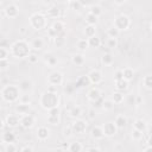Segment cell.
Listing matches in <instances>:
<instances>
[{
	"label": "cell",
	"instance_id": "1",
	"mask_svg": "<svg viewBox=\"0 0 152 152\" xmlns=\"http://www.w3.org/2000/svg\"><path fill=\"white\" fill-rule=\"evenodd\" d=\"M31 44H28L25 39H18L10 46L11 55L18 59L27 58L28 55L31 53Z\"/></svg>",
	"mask_w": 152,
	"mask_h": 152
},
{
	"label": "cell",
	"instance_id": "2",
	"mask_svg": "<svg viewBox=\"0 0 152 152\" xmlns=\"http://www.w3.org/2000/svg\"><path fill=\"white\" fill-rule=\"evenodd\" d=\"M1 99L5 101V102H8V103H14V102H18L19 101V97L20 95L23 94L19 86H15V84H7L5 87H2L1 89Z\"/></svg>",
	"mask_w": 152,
	"mask_h": 152
},
{
	"label": "cell",
	"instance_id": "3",
	"mask_svg": "<svg viewBox=\"0 0 152 152\" xmlns=\"http://www.w3.org/2000/svg\"><path fill=\"white\" fill-rule=\"evenodd\" d=\"M39 103H40L43 109L50 110V109H52L55 107H58V104H59V96H58L57 91L46 90V91H44L40 95Z\"/></svg>",
	"mask_w": 152,
	"mask_h": 152
},
{
	"label": "cell",
	"instance_id": "4",
	"mask_svg": "<svg viewBox=\"0 0 152 152\" xmlns=\"http://www.w3.org/2000/svg\"><path fill=\"white\" fill-rule=\"evenodd\" d=\"M28 23L32 28L40 31V30H44L48 27V17H46V14H44L42 12H34L30 15Z\"/></svg>",
	"mask_w": 152,
	"mask_h": 152
},
{
	"label": "cell",
	"instance_id": "5",
	"mask_svg": "<svg viewBox=\"0 0 152 152\" xmlns=\"http://www.w3.org/2000/svg\"><path fill=\"white\" fill-rule=\"evenodd\" d=\"M113 26L116 27L120 32L121 31H126L131 26V19L128 15L126 14H119L114 18V21H113Z\"/></svg>",
	"mask_w": 152,
	"mask_h": 152
},
{
	"label": "cell",
	"instance_id": "6",
	"mask_svg": "<svg viewBox=\"0 0 152 152\" xmlns=\"http://www.w3.org/2000/svg\"><path fill=\"white\" fill-rule=\"evenodd\" d=\"M36 124V118L34 115L27 113V114H24L20 116V126L25 129H28V128H32L33 125Z\"/></svg>",
	"mask_w": 152,
	"mask_h": 152
},
{
	"label": "cell",
	"instance_id": "7",
	"mask_svg": "<svg viewBox=\"0 0 152 152\" xmlns=\"http://www.w3.org/2000/svg\"><path fill=\"white\" fill-rule=\"evenodd\" d=\"M102 129H103L104 137L110 138V137H114L118 133V129L119 128L116 127V125L113 121H108V122H106V124L102 125Z\"/></svg>",
	"mask_w": 152,
	"mask_h": 152
},
{
	"label": "cell",
	"instance_id": "8",
	"mask_svg": "<svg viewBox=\"0 0 152 152\" xmlns=\"http://www.w3.org/2000/svg\"><path fill=\"white\" fill-rule=\"evenodd\" d=\"M2 13H4L7 18H10V19H14V18H17L18 14H19V8H18V6H17L15 4H8V5L2 10Z\"/></svg>",
	"mask_w": 152,
	"mask_h": 152
},
{
	"label": "cell",
	"instance_id": "9",
	"mask_svg": "<svg viewBox=\"0 0 152 152\" xmlns=\"http://www.w3.org/2000/svg\"><path fill=\"white\" fill-rule=\"evenodd\" d=\"M48 83L52 86H61L63 83V74L61 71H52L48 76Z\"/></svg>",
	"mask_w": 152,
	"mask_h": 152
},
{
	"label": "cell",
	"instance_id": "10",
	"mask_svg": "<svg viewBox=\"0 0 152 152\" xmlns=\"http://www.w3.org/2000/svg\"><path fill=\"white\" fill-rule=\"evenodd\" d=\"M72 129H74V133L76 134H84L86 133V129H87V122L82 119H76L72 124Z\"/></svg>",
	"mask_w": 152,
	"mask_h": 152
},
{
	"label": "cell",
	"instance_id": "11",
	"mask_svg": "<svg viewBox=\"0 0 152 152\" xmlns=\"http://www.w3.org/2000/svg\"><path fill=\"white\" fill-rule=\"evenodd\" d=\"M87 75H88V77H89L91 84H95V86L100 84V83L102 82V80H103L102 74H101V71H100L99 69H91Z\"/></svg>",
	"mask_w": 152,
	"mask_h": 152
},
{
	"label": "cell",
	"instance_id": "12",
	"mask_svg": "<svg viewBox=\"0 0 152 152\" xmlns=\"http://www.w3.org/2000/svg\"><path fill=\"white\" fill-rule=\"evenodd\" d=\"M6 126L8 128H15L18 125H20V115H18L17 113L15 114H8L6 118Z\"/></svg>",
	"mask_w": 152,
	"mask_h": 152
},
{
	"label": "cell",
	"instance_id": "13",
	"mask_svg": "<svg viewBox=\"0 0 152 152\" xmlns=\"http://www.w3.org/2000/svg\"><path fill=\"white\" fill-rule=\"evenodd\" d=\"M101 97H102V93H101V90H100L99 88H96V87L89 89L88 93H87V99H88L91 103L95 102V101H97V100H100Z\"/></svg>",
	"mask_w": 152,
	"mask_h": 152
},
{
	"label": "cell",
	"instance_id": "14",
	"mask_svg": "<svg viewBox=\"0 0 152 152\" xmlns=\"http://www.w3.org/2000/svg\"><path fill=\"white\" fill-rule=\"evenodd\" d=\"M18 86H19L21 93H28V91H31L32 88H33V83H32V81L28 80V78H23V80L19 82Z\"/></svg>",
	"mask_w": 152,
	"mask_h": 152
},
{
	"label": "cell",
	"instance_id": "15",
	"mask_svg": "<svg viewBox=\"0 0 152 152\" xmlns=\"http://www.w3.org/2000/svg\"><path fill=\"white\" fill-rule=\"evenodd\" d=\"M45 14H46V17L50 18V19H58L59 15H61V11H59V8H58L57 6L51 5V6L48 7Z\"/></svg>",
	"mask_w": 152,
	"mask_h": 152
},
{
	"label": "cell",
	"instance_id": "16",
	"mask_svg": "<svg viewBox=\"0 0 152 152\" xmlns=\"http://www.w3.org/2000/svg\"><path fill=\"white\" fill-rule=\"evenodd\" d=\"M51 27L58 33V36H62V34L65 33V24H64V21H62V20L56 19V20L52 23Z\"/></svg>",
	"mask_w": 152,
	"mask_h": 152
},
{
	"label": "cell",
	"instance_id": "17",
	"mask_svg": "<svg viewBox=\"0 0 152 152\" xmlns=\"http://www.w3.org/2000/svg\"><path fill=\"white\" fill-rule=\"evenodd\" d=\"M90 135L93 139L95 140H101L104 138V133H103V129H102V126H95L91 128L90 131Z\"/></svg>",
	"mask_w": 152,
	"mask_h": 152
},
{
	"label": "cell",
	"instance_id": "18",
	"mask_svg": "<svg viewBox=\"0 0 152 152\" xmlns=\"http://www.w3.org/2000/svg\"><path fill=\"white\" fill-rule=\"evenodd\" d=\"M90 84H91V82H90L88 75H83V76H81L76 80L74 86H75V88H84V87H88Z\"/></svg>",
	"mask_w": 152,
	"mask_h": 152
},
{
	"label": "cell",
	"instance_id": "19",
	"mask_svg": "<svg viewBox=\"0 0 152 152\" xmlns=\"http://www.w3.org/2000/svg\"><path fill=\"white\" fill-rule=\"evenodd\" d=\"M36 135H37L38 140L45 141V140L49 138V129H48V127H45V126L38 127V128H37V132H36Z\"/></svg>",
	"mask_w": 152,
	"mask_h": 152
},
{
	"label": "cell",
	"instance_id": "20",
	"mask_svg": "<svg viewBox=\"0 0 152 152\" xmlns=\"http://www.w3.org/2000/svg\"><path fill=\"white\" fill-rule=\"evenodd\" d=\"M30 107H31V104L18 102V104L15 106V113L18 115H20V116L24 115V114H27V113H30Z\"/></svg>",
	"mask_w": 152,
	"mask_h": 152
},
{
	"label": "cell",
	"instance_id": "21",
	"mask_svg": "<svg viewBox=\"0 0 152 152\" xmlns=\"http://www.w3.org/2000/svg\"><path fill=\"white\" fill-rule=\"evenodd\" d=\"M31 48L34 50V51H39L44 48V40L42 37H37V38H33L32 42H31Z\"/></svg>",
	"mask_w": 152,
	"mask_h": 152
},
{
	"label": "cell",
	"instance_id": "22",
	"mask_svg": "<svg viewBox=\"0 0 152 152\" xmlns=\"http://www.w3.org/2000/svg\"><path fill=\"white\" fill-rule=\"evenodd\" d=\"M114 124L116 125V127H118L119 129L124 128V127L127 125V118H126V115H124V114L116 115V118H115V120H114Z\"/></svg>",
	"mask_w": 152,
	"mask_h": 152
},
{
	"label": "cell",
	"instance_id": "23",
	"mask_svg": "<svg viewBox=\"0 0 152 152\" xmlns=\"http://www.w3.org/2000/svg\"><path fill=\"white\" fill-rule=\"evenodd\" d=\"M71 62L76 66H82L84 64V62H86V58H84V56L82 53H75L71 57Z\"/></svg>",
	"mask_w": 152,
	"mask_h": 152
},
{
	"label": "cell",
	"instance_id": "24",
	"mask_svg": "<svg viewBox=\"0 0 152 152\" xmlns=\"http://www.w3.org/2000/svg\"><path fill=\"white\" fill-rule=\"evenodd\" d=\"M84 150H86V147L80 141L70 142L69 147H68V151H70V152H81V151H84Z\"/></svg>",
	"mask_w": 152,
	"mask_h": 152
},
{
	"label": "cell",
	"instance_id": "25",
	"mask_svg": "<svg viewBox=\"0 0 152 152\" xmlns=\"http://www.w3.org/2000/svg\"><path fill=\"white\" fill-rule=\"evenodd\" d=\"M76 46H77V49H78L81 52H84L88 48H90V46H89L88 38H81V39H78L77 43H76Z\"/></svg>",
	"mask_w": 152,
	"mask_h": 152
},
{
	"label": "cell",
	"instance_id": "26",
	"mask_svg": "<svg viewBox=\"0 0 152 152\" xmlns=\"http://www.w3.org/2000/svg\"><path fill=\"white\" fill-rule=\"evenodd\" d=\"M1 141L4 144H7V142H14L15 141V134L13 132H5L2 133L1 135Z\"/></svg>",
	"mask_w": 152,
	"mask_h": 152
},
{
	"label": "cell",
	"instance_id": "27",
	"mask_svg": "<svg viewBox=\"0 0 152 152\" xmlns=\"http://www.w3.org/2000/svg\"><path fill=\"white\" fill-rule=\"evenodd\" d=\"M122 75H124V78L128 82H131L134 77V70L131 68V66H126L122 69Z\"/></svg>",
	"mask_w": 152,
	"mask_h": 152
},
{
	"label": "cell",
	"instance_id": "28",
	"mask_svg": "<svg viewBox=\"0 0 152 152\" xmlns=\"http://www.w3.org/2000/svg\"><path fill=\"white\" fill-rule=\"evenodd\" d=\"M128 81H126L125 78H122V80H120V81H116L115 82V89L116 90H119V91H126L127 89H128Z\"/></svg>",
	"mask_w": 152,
	"mask_h": 152
},
{
	"label": "cell",
	"instance_id": "29",
	"mask_svg": "<svg viewBox=\"0 0 152 152\" xmlns=\"http://www.w3.org/2000/svg\"><path fill=\"white\" fill-rule=\"evenodd\" d=\"M133 128H137L139 131H142V132H146L147 129V124L142 120V119H137L133 124Z\"/></svg>",
	"mask_w": 152,
	"mask_h": 152
},
{
	"label": "cell",
	"instance_id": "30",
	"mask_svg": "<svg viewBox=\"0 0 152 152\" xmlns=\"http://www.w3.org/2000/svg\"><path fill=\"white\" fill-rule=\"evenodd\" d=\"M83 33L86 36V38H90V37H94L95 33H96V28H95V25H87L83 30Z\"/></svg>",
	"mask_w": 152,
	"mask_h": 152
},
{
	"label": "cell",
	"instance_id": "31",
	"mask_svg": "<svg viewBox=\"0 0 152 152\" xmlns=\"http://www.w3.org/2000/svg\"><path fill=\"white\" fill-rule=\"evenodd\" d=\"M112 100H113V102H114L115 104L122 103V102H124V93H122V91H119V90L114 91L113 95H112Z\"/></svg>",
	"mask_w": 152,
	"mask_h": 152
},
{
	"label": "cell",
	"instance_id": "32",
	"mask_svg": "<svg viewBox=\"0 0 152 152\" xmlns=\"http://www.w3.org/2000/svg\"><path fill=\"white\" fill-rule=\"evenodd\" d=\"M97 21H99V17H96L95 14H93L90 12L87 13V15H86V23H87V25H96Z\"/></svg>",
	"mask_w": 152,
	"mask_h": 152
},
{
	"label": "cell",
	"instance_id": "33",
	"mask_svg": "<svg viewBox=\"0 0 152 152\" xmlns=\"http://www.w3.org/2000/svg\"><path fill=\"white\" fill-rule=\"evenodd\" d=\"M88 42H89V46H90V48H94V49L100 48V46H101V44H102L101 39H100L99 37H96V36L88 38Z\"/></svg>",
	"mask_w": 152,
	"mask_h": 152
},
{
	"label": "cell",
	"instance_id": "34",
	"mask_svg": "<svg viewBox=\"0 0 152 152\" xmlns=\"http://www.w3.org/2000/svg\"><path fill=\"white\" fill-rule=\"evenodd\" d=\"M69 115H70L71 118H74V119H80V116L82 115V108H81L80 106L72 107V108L70 109V112H69Z\"/></svg>",
	"mask_w": 152,
	"mask_h": 152
},
{
	"label": "cell",
	"instance_id": "35",
	"mask_svg": "<svg viewBox=\"0 0 152 152\" xmlns=\"http://www.w3.org/2000/svg\"><path fill=\"white\" fill-rule=\"evenodd\" d=\"M101 62H102V64H104L106 66H110V65L113 64V62H114V58H113V56L108 52V53H104V55L101 57Z\"/></svg>",
	"mask_w": 152,
	"mask_h": 152
},
{
	"label": "cell",
	"instance_id": "36",
	"mask_svg": "<svg viewBox=\"0 0 152 152\" xmlns=\"http://www.w3.org/2000/svg\"><path fill=\"white\" fill-rule=\"evenodd\" d=\"M144 133L145 132H142V131H139L137 128H133L132 129V133H131V137H132V139L134 141H140L144 138Z\"/></svg>",
	"mask_w": 152,
	"mask_h": 152
},
{
	"label": "cell",
	"instance_id": "37",
	"mask_svg": "<svg viewBox=\"0 0 152 152\" xmlns=\"http://www.w3.org/2000/svg\"><path fill=\"white\" fill-rule=\"evenodd\" d=\"M114 106L115 103L113 102L112 99H107V100H103V104H102V109L106 110V112H110L114 109Z\"/></svg>",
	"mask_w": 152,
	"mask_h": 152
},
{
	"label": "cell",
	"instance_id": "38",
	"mask_svg": "<svg viewBox=\"0 0 152 152\" xmlns=\"http://www.w3.org/2000/svg\"><path fill=\"white\" fill-rule=\"evenodd\" d=\"M45 62H46V64H48L50 68L56 66L57 63H58L57 58H56L53 55H45Z\"/></svg>",
	"mask_w": 152,
	"mask_h": 152
},
{
	"label": "cell",
	"instance_id": "39",
	"mask_svg": "<svg viewBox=\"0 0 152 152\" xmlns=\"http://www.w3.org/2000/svg\"><path fill=\"white\" fill-rule=\"evenodd\" d=\"M89 12L100 18V15L102 14V8H101V6H99V5H91V6L89 7Z\"/></svg>",
	"mask_w": 152,
	"mask_h": 152
},
{
	"label": "cell",
	"instance_id": "40",
	"mask_svg": "<svg viewBox=\"0 0 152 152\" xmlns=\"http://www.w3.org/2000/svg\"><path fill=\"white\" fill-rule=\"evenodd\" d=\"M107 36L109 37V38H118V36L120 34V31L116 28V27H114V26H112V27H109L108 30H107Z\"/></svg>",
	"mask_w": 152,
	"mask_h": 152
},
{
	"label": "cell",
	"instance_id": "41",
	"mask_svg": "<svg viewBox=\"0 0 152 152\" xmlns=\"http://www.w3.org/2000/svg\"><path fill=\"white\" fill-rule=\"evenodd\" d=\"M10 48H6V46H0V59H6L10 57Z\"/></svg>",
	"mask_w": 152,
	"mask_h": 152
},
{
	"label": "cell",
	"instance_id": "42",
	"mask_svg": "<svg viewBox=\"0 0 152 152\" xmlns=\"http://www.w3.org/2000/svg\"><path fill=\"white\" fill-rule=\"evenodd\" d=\"M59 115H55V114H49L48 115V122L49 124H51V125H53V126H56V125H58L59 124Z\"/></svg>",
	"mask_w": 152,
	"mask_h": 152
},
{
	"label": "cell",
	"instance_id": "43",
	"mask_svg": "<svg viewBox=\"0 0 152 152\" xmlns=\"http://www.w3.org/2000/svg\"><path fill=\"white\" fill-rule=\"evenodd\" d=\"M20 103H26V104H31V96L27 94V93H23L19 97V101Z\"/></svg>",
	"mask_w": 152,
	"mask_h": 152
},
{
	"label": "cell",
	"instance_id": "44",
	"mask_svg": "<svg viewBox=\"0 0 152 152\" xmlns=\"http://www.w3.org/2000/svg\"><path fill=\"white\" fill-rule=\"evenodd\" d=\"M142 84L147 89H152V75H146L142 80Z\"/></svg>",
	"mask_w": 152,
	"mask_h": 152
},
{
	"label": "cell",
	"instance_id": "45",
	"mask_svg": "<svg viewBox=\"0 0 152 152\" xmlns=\"http://www.w3.org/2000/svg\"><path fill=\"white\" fill-rule=\"evenodd\" d=\"M2 144H4V142H2ZM4 148H5V152H15V151H18V147L14 145V142L4 144Z\"/></svg>",
	"mask_w": 152,
	"mask_h": 152
},
{
	"label": "cell",
	"instance_id": "46",
	"mask_svg": "<svg viewBox=\"0 0 152 152\" xmlns=\"http://www.w3.org/2000/svg\"><path fill=\"white\" fill-rule=\"evenodd\" d=\"M74 134V129H72V126H66L63 128V137L64 138H71Z\"/></svg>",
	"mask_w": 152,
	"mask_h": 152
},
{
	"label": "cell",
	"instance_id": "47",
	"mask_svg": "<svg viewBox=\"0 0 152 152\" xmlns=\"http://www.w3.org/2000/svg\"><path fill=\"white\" fill-rule=\"evenodd\" d=\"M106 45H107L108 49H115V48L118 46V40H116V38H109V37H108V39H107V42H106Z\"/></svg>",
	"mask_w": 152,
	"mask_h": 152
},
{
	"label": "cell",
	"instance_id": "48",
	"mask_svg": "<svg viewBox=\"0 0 152 152\" xmlns=\"http://www.w3.org/2000/svg\"><path fill=\"white\" fill-rule=\"evenodd\" d=\"M53 43H55V45H56L57 48H62V46L64 45V43H65V40H64V34L56 37V38L53 39Z\"/></svg>",
	"mask_w": 152,
	"mask_h": 152
},
{
	"label": "cell",
	"instance_id": "49",
	"mask_svg": "<svg viewBox=\"0 0 152 152\" xmlns=\"http://www.w3.org/2000/svg\"><path fill=\"white\" fill-rule=\"evenodd\" d=\"M8 66H10V61H8V58H6V59H0V70H1V71L7 70Z\"/></svg>",
	"mask_w": 152,
	"mask_h": 152
},
{
	"label": "cell",
	"instance_id": "50",
	"mask_svg": "<svg viewBox=\"0 0 152 152\" xmlns=\"http://www.w3.org/2000/svg\"><path fill=\"white\" fill-rule=\"evenodd\" d=\"M70 6H71V8H72L74 11H81V10L83 8V6L80 4L78 0H74L72 2H70Z\"/></svg>",
	"mask_w": 152,
	"mask_h": 152
},
{
	"label": "cell",
	"instance_id": "51",
	"mask_svg": "<svg viewBox=\"0 0 152 152\" xmlns=\"http://www.w3.org/2000/svg\"><path fill=\"white\" fill-rule=\"evenodd\" d=\"M27 59H28V62H30L31 64H36V63H38V56H37L36 53H33V52H31V53L28 55Z\"/></svg>",
	"mask_w": 152,
	"mask_h": 152
},
{
	"label": "cell",
	"instance_id": "52",
	"mask_svg": "<svg viewBox=\"0 0 152 152\" xmlns=\"http://www.w3.org/2000/svg\"><path fill=\"white\" fill-rule=\"evenodd\" d=\"M122 78H124V75H122V69H121V70H116V71L114 72V76H113L114 82L120 81V80H122Z\"/></svg>",
	"mask_w": 152,
	"mask_h": 152
},
{
	"label": "cell",
	"instance_id": "53",
	"mask_svg": "<svg viewBox=\"0 0 152 152\" xmlns=\"http://www.w3.org/2000/svg\"><path fill=\"white\" fill-rule=\"evenodd\" d=\"M88 118H89V119H91V120L96 118V110H95V108H94V107H91V108L88 110Z\"/></svg>",
	"mask_w": 152,
	"mask_h": 152
},
{
	"label": "cell",
	"instance_id": "54",
	"mask_svg": "<svg viewBox=\"0 0 152 152\" xmlns=\"http://www.w3.org/2000/svg\"><path fill=\"white\" fill-rule=\"evenodd\" d=\"M78 1L83 7H90L93 4V0H78Z\"/></svg>",
	"mask_w": 152,
	"mask_h": 152
},
{
	"label": "cell",
	"instance_id": "55",
	"mask_svg": "<svg viewBox=\"0 0 152 152\" xmlns=\"http://www.w3.org/2000/svg\"><path fill=\"white\" fill-rule=\"evenodd\" d=\"M19 151H20V152H32L33 148H32L31 146H27V145H26V146H23L21 148H19Z\"/></svg>",
	"mask_w": 152,
	"mask_h": 152
},
{
	"label": "cell",
	"instance_id": "56",
	"mask_svg": "<svg viewBox=\"0 0 152 152\" xmlns=\"http://www.w3.org/2000/svg\"><path fill=\"white\" fill-rule=\"evenodd\" d=\"M86 151H88V152H100L101 150H100V147H88V148H86Z\"/></svg>",
	"mask_w": 152,
	"mask_h": 152
},
{
	"label": "cell",
	"instance_id": "57",
	"mask_svg": "<svg viewBox=\"0 0 152 152\" xmlns=\"http://www.w3.org/2000/svg\"><path fill=\"white\" fill-rule=\"evenodd\" d=\"M113 1H114V4H115V5H118V6L124 5V4L126 2V0H113Z\"/></svg>",
	"mask_w": 152,
	"mask_h": 152
},
{
	"label": "cell",
	"instance_id": "58",
	"mask_svg": "<svg viewBox=\"0 0 152 152\" xmlns=\"http://www.w3.org/2000/svg\"><path fill=\"white\" fill-rule=\"evenodd\" d=\"M142 152H152V147L147 145L146 147H144V148H142Z\"/></svg>",
	"mask_w": 152,
	"mask_h": 152
},
{
	"label": "cell",
	"instance_id": "59",
	"mask_svg": "<svg viewBox=\"0 0 152 152\" xmlns=\"http://www.w3.org/2000/svg\"><path fill=\"white\" fill-rule=\"evenodd\" d=\"M141 102H142V97H141L140 95H138V96H137V104H140Z\"/></svg>",
	"mask_w": 152,
	"mask_h": 152
},
{
	"label": "cell",
	"instance_id": "60",
	"mask_svg": "<svg viewBox=\"0 0 152 152\" xmlns=\"http://www.w3.org/2000/svg\"><path fill=\"white\" fill-rule=\"evenodd\" d=\"M147 145L152 147V134H151V135L148 137V139H147Z\"/></svg>",
	"mask_w": 152,
	"mask_h": 152
},
{
	"label": "cell",
	"instance_id": "61",
	"mask_svg": "<svg viewBox=\"0 0 152 152\" xmlns=\"http://www.w3.org/2000/svg\"><path fill=\"white\" fill-rule=\"evenodd\" d=\"M43 2H44V5H50L51 0H43Z\"/></svg>",
	"mask_w": 152,
	"mask_h": 152
},
{
	"label": "cell",
	"instance_id": "62",
	"mask_svg": "<svg viewBox=\"0 0 152 152\" xmlns=\"http://www.w3.org/2000/svg\"><path fill=\"white\" fill-rule=\"evenodd\" d=\"M150 30H151V32H152V21H151V24H150Z\"/></svg>",
	"mask_w": 152,
	"mask_h": 152
},
{
	"label": "cell",
	"instance_id": "63",
	"mask_svg": "<svg viewBox=\"0 0 152 152\" xmlns=\"http://www.w3.org/2000/svg\"><path fill=\"white\" fill-rule=\"evenodd\" d=\"M66 1H69V2H72V1H74V0H66Z\"/></svg>",
	"mask_w": 152,
	"mask_h": 152
}]
</instances>
